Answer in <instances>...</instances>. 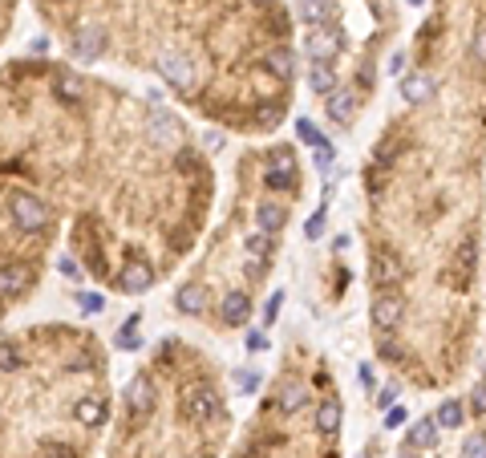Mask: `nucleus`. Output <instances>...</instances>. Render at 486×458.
<instances>
[{
    "mask_svg": "<svg viewBox=\"0 0 486 458\" xmlns=\"http://www.w3.org/2000/svg\"><path fill=\"white\" fill-rule=\"evenodd\" d=\"M280 308H284V292H280V288H276V292L267 296V308H264V329H272V325H276Z\"/></svg>",
    "mask_w": 486,
    "mask_h": 458,
    "instance_id": "nucleus-11",
    "label": "nucleus"
},
{
    "mask_svg": "<svg viewBox=\"0 0 486 458\" xmlns=\"http://www.w3.org/2000/svg\"><path fill=\"white\" fill-rule=\"evenodd\" d=\"M231 434L223 365L191 337H162L118 393L102 458H223Z\"/></svg>",
    "mask_w": 486,
    "mask_h": 458,
    "instance_id": "nucleus-6",
    "label": "nucleus"
},
{
    "mask_svg": "<svg viewBox=\"0 0 486 458\" xmlns=\"http://www.w3.org/2000/svg\"><path fill=\"white\" fill-rule=\"evenodd\" d=\"M401 422H405V406H393V410L390 414H385V426H401Z\"/></svg>",
    "mask_w": 486,
    "mask_h": 458,
    "instance_id": "nucleus-14",
    "label": "nucleus"
},
{
    "mask_svg": "<svg viewBox=\"0 0 486 458\" xmlns=\"http://www.w3.org/2000/svg\"><path fill=\"white\" fill-rule=\"evenodd\" d=\"M223 458H344V393L320 345L288 337Z\"/></svg>",
    "mask_w": 486,
    "mask_h": 458,
    "instance_id": "nucleus-8",
    "label": "nucleus"
},
{
    "mask_svg": "<svg viewBox=\"0 0 486 458\" xmlns=\"http://www.w3.org/2000/svg\"><path fill=\"white\" fill-rule=\"evenodd\" d=\"M17 12H20V0H0V45L9 41L12 25H17Z\"/></svg>",
    "mask_w": 486,
    "mask_h": 458,
    "instance_id": "nucleus-10",
    "label": "nucleus"
},
{
    "mask_svg": "<svg viewBox=\"0 0 486 458\" xmlns=\"http://www.w3.org/2000/svg\"><path fill=\"white\" fill-rule=\"evenodd\" d=\"M296 134H300V143H308L312 151H320V146H328V138L320 134V126L308 122V118H296Z\"/></svg>",
    "mask_w": 486,
    "mask_h": 458,
    "instance_id": "nucleus-9",
    "label": "nucleus"
},
{
    "mask_svg": "<svg viewBox=\"0 0 486 458\" xmlns=\"http://www.w3.org/2000/svg\"><path fill=\"white\" fill-rule=\"evenodd\" d=\"M361 382H365V385H369V390H373V382H377V373H373V369H369V361H365V365H361Z\"/></svg>",
    "mask_w": 486,
    "mask_h": 458,
    "instance_id": "nucleus-15",
    "label": "nucleus"
},
{
    "mask_svg": "<svg viewBox=\"0 0 486 458\" xmlns=\"http://www.w3.org/2000/svg\"><path fill=\"white\" fill-rule=\"evenodd\" d=\"M296 58L328 126L353 134L382 89V61L401 37L397 0H292Z\"/></svg>",
    "mask_w": 486,
    "mask_h": 458,
    "instance_id": "nucleus-7",
    "label": "nucleus"
},
{
    "mask_svg": "<svg viewBox=\"0 0 486 458\" xmlns=\"http://www.w3.org/2000/svg\"><path fill=\"white\" fill-rule=\"evenodd\" d=\"M324 220H328V203H320V207H316V215L308 220L305 236H308V239H320V236H324Z\"/></svg>",
    "mask_w": 486,
    "mask_h": 458,
    "instance_id": "nucleus-12",
    "label": "nucleus"
},
{
    "mask_svg": "<svg viewBox=\"0 0 486 458\" xmlns=\"http://www.w3.org/2000/svg\"><path fill=\"white\" fill-rule=\"evenodd\" d=\"M69 66L154 77L191 118L276 134L300 82L288 0H29Z\"/></svg>",
    "mask_w": 486,
    "mask_h": 458,
    "instance_id": "nucleus-3",
    "label": "nucleus"
},
{
    "mask_svg": "<svg viewBox=\"0 0 486 458\" xmlns=\"http://www.w3.org/2000/svg\"><path fill=\"white\" fill-rule=\"evenodd\" d=\"M305 199V159L288 138H264L239 151L220 220L207 223L187 272L171 292L182 321L220 337L248 333L264 288L272 284L284 236Z\"/></svg>",
    "mask_w": 486,
    "mask_h": 458,
    "instance_id": "nucleus-4",
    "label": "nucleus"
},
{
    "mask_svg": "<svg viewBox=\"0 0 486 458\" xmlns=\"http://www.w3.org/2000/svg\"><path fill=\"white\" fill-rule=\"evenodd\" d=\"M110 414L114 361L97 329H0V458H97Z\"/></svg>",
    "mask_w": 486,
    "mask_h": 458,
    "instance_id": "nucleus-5",
    "label": "nucleus"
},
{
    "mask_svg": "<svg viewBox=\"0 0 486 458\" xmlns=\"http://www.w3.org/2000/svg\"><path fill=\"white\" fill-rule=\"evenodd\" d=\"M393 398H397V385L382 390V393H377V410H390V406H393Z\"/></svg>",
    "mask_w": 486,
    "mask_h": 458,
    "instance_id": "nucleus-13",
    "label": "nucleus"
},
{
    "mask_svg": "<svg viewBox=\"0 0 486 458\" xmlns=\"http://www.w3.org/2000/svg\"><path fill=\"white\" fill-rule=\"evenodd\" d=\"M373 357L421 393L470 373L486 260V0H434L361 163Z\"/></svg>",
    "mask_w": 486,
    "mask_h": 458,
    "instance_id": "nucleus-2",
    "label": "nucleus"
},
{
    "mask_svg": "<svg viewBox=\"0 0 486 458\" xmlns=\"http://www.w3.org/2000/svg\"><path fill=\"white\" fill-rule=\"evenodd\" d=\"M220 175L191 122L66 58L0 61V325L69 276L146 296L195 256Z\"/></svg>",
    "mask_w": 486,
    "mask_h": 458,
    "instance_id": "nucleus-1",
    "label": "nucleus"
}]
</instances>
